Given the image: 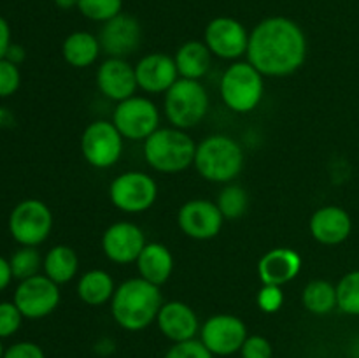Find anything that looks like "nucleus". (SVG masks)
<instances>
[{"label": "nucleus", "instance_id": "obj_21", "mask_svg": "<svg viewBox=\"0 0 359 358\" xmlns=\"http://www.w3.org/2000/svg\"><path fill=\"white\" fill-rule=\"evenodd\" d=\"M302 256L291 248H273L258 262V276L263 284L283 286L300 274Z\"/></svg>", "mask_w": 359, "mask_h": 358}, {"label": "nucleus", "instance_id": "obj_8", "mask_svg": "<svg viewBox=\"0 0 359 358\" xmlns=\"http://www.w3.org/2000/svg\"><path fill=\"white\" fill-rule=\"evenodd\" d=\"M112 123L123 139L146 140L160 128V111L153 100L133 95L118 102L112 112Z\"/></svg>", "mask_w": 359, "mask_h": 358}, {"label": "nucleus", "instance_id": "obj_13", "mask_svg": "<svg viewBox=\"0 0 359 358\" xmlns=\"http://www.w3.org/2000/svg\"><path fill=\"white\" fill-rule=\"evenodd\" d=\"M203 42L214 56L223 60H238L248 53L249 32L241 21L228 16L214 18L205 27Z\"/></svg>", "mask_w": 359, "mask_h": 358}, {"label": "nucleus", "instance_id": "obj_33", "mask_svg": "<svg viewBox=\"0 0 359 358\" xmlns=\"http://www.w3.org/2000/svg\"><path fill=\"white\" fill-rule=\"evenodd\" d=\"M23 314L14 302H0V339L14 336L20 330Z\"/></svg>", "mask_w": 359, "mask_h": 358}, {"label": "nucleus", "instance_id": "obj_27", "mask_svg": "<svg viewBox=\"0 0 359 358\" xmlns=\"http://www.w3.org/2000/svg\"><path fill=\"white\" fill-rule=\"evenodd\" d=\"M302 304L312 314H330L337 309V286L326 279L311 281L302 291Z\"/></svg>", "mask_w": 359, "mask_h": 358}, {"label": "nucleus", "instance_id": "obj_14", "mask_svg": "<svg viewBox=\"0 0 359 358\" xmlns=\"http://www.w3.org/2000/svg\"><path fill=\"white\" fill-rule=\"evenodd\" d=\"M223 221L217 204L205 199L188 200L177 213L179 228L195 241H209L219 235Z\"/></svg>", "mask_w": 359, "mask_h": 358}, {"label": "nucleus", "instance_id": "obj_24", "mask_svg": "<svg viewBox=\"0 0 359 358\" xmlns=\"http://www.w3.org/2000/svg\"><path fill=\"white\" fill-rule=\"evenodd\" d=\"M100 51V41L90 32H74L62 46L63 60L74 69H86L93 65Z\"/></svg>", "mask_w": 359, "mask_h": 358}, {"label": "nucleus", "instance_id": "obj_37", "mask_svg": "<svg viewBox=\"0 0 359 358\" xmlns=\"http://www.w3.org/2000/svg\"><path fill=\"white\" fill-rule=\"evenodd\" d=\"M4 358H46V354L39 344L23 340L7 347Z\"/></svg>", "mask_w": 359, "mask_h": 358}, {"label": "nucleus", "instance_id": "obj_9", "mask_svg": "<svg viewBox=\"0 0 359 358\" xmlns=\"http://www.w3.org/2000/svg\"><path fill=\"white\" fill-rule=\"evenodd\" d=\"M53 230V213L42 200L27 199L18 204L9 216V232L21 246L39 244L49 237Z\"/></svg>", "mask_w": 359, "mask_h": 358}, {"label": "nucleus", "instance_id": "obj_16", "mask_svg": "<svg viewBox=\"0 0 359 358\" xmlns=\"http://www.w3.org/2000/svg\"><path fill=\"white\" fill-rule=\"evenodd\" d=\"M142 39V28L137 18L132 14H118L112 20L105 21L98 41L100 48L109 58H125L137 51Z\"/></svg>", "mask_w": 359, "mask_h": 358}, {"label": "nucleus", "instance_id": "obj_19", "mask_svg": "<svg viewBox=\"0 0 359 358\" xmlns=\"http://www.w3.org/2000/svg\"><path fill=\"white\" fill-rule=\"evenodd\" d=\"M156 325L160 332L172 343L195 339L196 333L200 332L198 316L193 311L191 305L181 300L163 302L156 316Z\"/></svg>", "mask_w": 359, "mask_h": 358}, {"label": "nucleus", "instance_id": "obj_29", "mask_svg": "<svg viewBox=\"0 0 359 358\" xmlns=\"http://www.w3.org/2000/svg\"><path fill=\"white\" fill-rule=\"evenodd\" d=\"M337 309L349 316H359V269L344 274L337 283Z\"/></svg>", "mask_w": 359, "mask_h": 358}, {"label": "nucleus", "instance_id": "obj_35", "mask_svg": "<svg viewBox=\"0 0 359 358\" xmlns=\"http://www.w3.org/2000/svg\"><path fill=\"white\" fill-rule=\"evenodd\" d=\"M238 353H241L242 358H272L273 350L266 337L248 336Z\"/></svg>", "mask_w": 359, "mask_h": 358}, {"label": "nucleus", "instance_id": "obj_1", "mask_svg": "<svg viewBox=\"0 0 359 358\" xmlns=\"http://www.w3.org/2000/svg\"><path fill=\"white\" fill-rule=\"evenodd\" d=\"M245 56L265 77L291 76L307 58V37L290 18H266L249 34Z\"/></svg>", "mask_w": 359, "mask_h": 358}, {"label": "nucleus", "instance_id": "obj_6", "mask_svg": "<svg viewBox=\"0 0 359 358\" xmlns=\"http://www.w3.org/2000/svg\"><path fill=\"white\" fill-rule=\"evenodd\" d=\"M209 93L200 81L179 77L165 93V116L172 126L181 130L198 125L209 112Z\"/></svg>", "mask_w": 359, "mask_h": 358}, {"label": "nucleus", "instance_id": "obj_22", "mask_svg": "<svg viewBox=\"0 0 359 358\" xmlns=\"http://www.w3.org/2000/svg\"><path fill=\"white\" fill-rule=\"evenodd\" d=\"M135 263L139 276L156 286L167 283L174 270V256L161 242H147Z\"/></svg>", "mask_w": 359, "mask_h": 358}, {"label": "nucleus", "instance_id": "obj_11", "mask_svg": "<svg viewBox=\"0 0 359 358\" xmlns=\"http://www.w3.org/2000/svg\"><path fill=\"white\" fill-rule=\"evenodd\" d=\"M60 284L49 279L48 276L28 277L20 281L14 291V304L20 309L23 318L39 319L49 316L60 304Z\"/></svg>", "mask_w": 359, "mask_h": 358}, {"label": "nucleus", "instance_id": "obj_15", "mask_svg": "<svg viewBox=\"0 0 359 358\" xmlns=\"http://www.w3.org/2000/svg\"><path fill=\"white\" fill-rule=\"evenodd\" d=\"M146 244L142 228L132 221H116L102 235L104 255L118 265L135 263Z\"/></svg>", "mask_w": 359, "mask_h": 358}, {"label": "nucleus", "instance_id": "obj_41", "mask_svg": "<svg viewBox=\"0 0 359 358\" xmlns=\"http://www.w3.org/2000/svg\"><path fill=\"white\" fill-rule=\"evenodd\" d=\"M55 4L60 7V9L69 11V9H74V7H77L79 0H55Z\"/></svg>", "mask_w": 359, "mask_h": 358}, {"label": "nucleus", "instance_id": "obj_25", "mask_svg": "<svg viewBox=\"0 0 359 358\" xmlns=\"http://www.w3.org/2000/svg\"><path fill=\"white\" fill-rule=\"evenodd\" d=\"M114 291V279L107 270H88L77 281V297L91 307H98V305L111 302Z\"/></svg>", "mask_w": 359, "mask_h": 358}, {"label": "nucleus", "instance_id": "obj_10", "mask_svg": "<svg viewBox=\"0 0 359 358\" xmlns=\"http://www.w3.org/2000/svg\"><path fill=\"white\" fill-rule=\"evenodd\" d=\"M123 135L114 123L97 119L84 128L81 137V151L91 167L109 168L119 161L123 154Z\"/></svg>", "mask_w": 359, "mask_h": 358}, {"label": "nucleus", "instance_id": "obj_20", "mask_svg": "<svg viewBox=\"0 0 359 358\" xmlns=\"http://www.w3.org/2000/svg\"><path fill=\"white\" fill-rule=\"evenodd\" d=\"M309 230L319 244L337 246L349 239L353 232V220L344 207L325 206L312 214Z\"/></svg>", "mask_w": 359, "mask_h": 358}, {"label": "nucleus", "instance_id": "obj_2", "mask_svg": "<svg viewBox=\"0 0 359 358\" xmlns=\"http://www.w3.org/2000/svg\"><path fill=\"white\" fill-rule=\"evenodd\" d=\"M161 305L163 295L160 286L142 277L126 279L116 288L111 298L112 318L128 332H139L156 321Z\"/></svg>", "mask_w": 359, "mask_h": 358}, {"label": "nucleus", "instance_id": "obj_40", "mask_svg": "<svg viewBox=\"0 0 359 358\" xmlns=\"http://www.w3.org/2000/svg\"><path fill=\"white\" fill-rule=\"evenodd\" d=\"M25 56H27V53H25V49L18 44H11L6 53V60L13 62L14 65H20V63L25 60Z\"/></svg>", "mask_w": 359, "mask_h": 358}, {"label": "nucleus", "instance_id": "obj_7", "mask_svg": "<svg viewBox=\"0 0 359 358\" xmlns=\"http://www.w3.org/2000/svg\"><path fill=\"white\" fill-rule=\"evenodd\" d=\"M109 199L123 213L139 214L151 209L156 202L158 185L146 172H123L112 179L109 186Z\"/></svg>", "mask_w": 359, "mask_h": 358}, {"label": "nucleus", "instance_id": "obj_38", "mask_svg": "<svg viewBox=\"0 0 359 358\" xmlns=\"http://www.w3.org/2000/svg\"><path fill=\"white\" fill-rule=\"evenodd\" d=\"M11 46V28L7 21L0 16V60L6 58V53Z\"/></svg>", "mask_w": 359, "mask_h": 358}, {"label": "nucleus", "instance_id": "obj_43", "mask_svg": "<svg viewBox=\"0 0 359 358\" xmlns=\"http://www.w3.org/2000/svg\"><path fill=\"white\" fill-rule=\"evenodd\" d=\"M4 354H6V350H4L2 339H0V358H4Z\"/></svg>", "mask_w": 359, "mask_h": 358}, {"label": "nucleus", "instance_id": "obj_17", "mask_svg": "<svg viewBox=\"0 0 359 358\" xmlns=\"http://www.w3.org/2000/svg\"><path fill=\"white\" fill-rule=\"evenodd\" d=\"M97 86L105 98L123 102L133 97L139 88L135 77V67L125 58H107L97 70Z\"/></svg>", "mask_w": 359, "mask_h": 358}, {"label": "nucleus", "instance_id": "obj_31", "mask_svg": "<svg viewBox=\"0 0 359 358\" xmlns=\"http://www.w3.org/2000/svg\"><path fill=\"white\" fill-rule=\"evenodd\" d=\"M77 9L91 21H105L112 20L114 16L121 14L123 0H79Z\"/></svg>", "mask_w": 359, "mask_h": 358}, {"label": "nucleus", "instance_id": "obj_18", "mask_svg": "<svg viewBox=\"0 0 359 358\" xmlns=\"http://www.w3.org/2000/svg\"><path fill=\"white\" fill-rule=\"evenodd\" d=\"M137 84L146 93H167L179 79L175 60L165 53L142 56L135 65Z\"/></svg>", "mask_w": 359, "mask_h": 358}, {"label": "nucleus", "instance_id": "obj_34", "mask_svg": "<svg viewBox=\"0 0 359 358\" xmlns=\"http://www.w3.org/2000/svg\"><path fill=\"white\" fill-rule=\"evenodd\" d=\"M21 83V74L18 65L9 60H0V97H11L18 91Z\"/></svg>", "mask_w": 359, "mask_h": 358}, {"label": "nucleus", "instance_id": "obj_26", "mask_svg": "<svg viewBox=\"0 0 359 358\" xmlns=\"http://www.w3.org/2000/svg\"><path fill=\"white\" fill-rule=\"evenodd\" d=\"M44 274L56 284H65L76 277L79 270V258L70 246L58 244L44 256Z\"/></svg>", "mask_w": 359, "mask_h": 358}, {"label": "nucleus", "instance_id": "obj_28", "mask_svg": "<svg viewBox=\"0 0 359 358\" xmlns=\"http://www.w3.org/2000/svg\"><path fill=\"white\" fill-rule=\"evenodd\" d=\"M221 214L224 220H237L248 211L249 207V195L241 185H231L228 183L219 192L216 200Z\"/></svg>", "mask_w": 359, "mask_h": 358}, {"label": "nucleus", "instance_id": "obj_36", "mask_svg": "<svg viewBox=\"0 0 359 358\" xmlns=\"http://www.w3.org/2000/svg\"><path fill=\"white\" fill-rule=\"evenodd\" d=\"M256 302H258V307L262 309L263 312H277L280 307H283L284 302V293L280 290V286H272V284H263L262 290H259L258 297H256Z\"/></svg>", "mask_w": 359, "mask_h": 358}, {"label": "nucleus", "instance_id": "obj_5", "mask_svg": "<svg viewBox=\"0 0 359 358\" xmlns=\"http://www.w3.org/2000/svg\"><path fill=\"white\" fill-rule=\"evenodd\" d=\"M263 74L249 62H235L224 70L219 91L224 105L237 114L255 111L265 93Z\"/></svg>", "mask_w": 359, "mask_h": 358}, {"label": "nucleus", "instance_id": "obj_30", "mask_svg": "<svg viewBox=\"0 0 359 358\" xmlns=\"http://www.w3.org/2000/svg\"><path fill=\"white\" fill-rule=\"evenodd\" d=\"M11 270H13V277L23 281L28 277L37 276L41 267H44V258L41 256V253L37 251V248L34 246H21L9 260Z\"/></svg>", "mask_w": 359, "mask_h": 358}, {"label": "nucleus", "instance_id": "obj_23", "mask_svg": "<svg viewBox=\"0 0 359 358\" xmlns=\"http://www.w3.org/2000/svg\"><path fill=\"white\" fill-rule=\"evenodd\" d=\"M179 77L200 81L207 76L212 65V53L202 41H188L177 49L174 56Z\"/></svg>", "mask_w": 359, "mask_h": 358}, {"label": "nucleus", "instance_id": "obj_12", "mask_svg": "<svg viewBox=\"0 0 359 358\" xmlns=\"http://www.w3.org/2000/svg\"><path fill=\"white\" fill-rule=\"evenodd\" d=\"M248 336V326L235 314H214L200 326V340L214 357L238 353Z\"/></svg>", "mask_w": 359, "mask_h": 358}, {"label": "nucleus", "instance_id": "obj_4", "mask_svg": "<svg viewBox=\"0 0 359 358\" xmlns=\"http://www.w3.org/2000/svg\"><path fill=\"white\" fill-rule=\"evenodd\" d=\"M193 165L207 181L228 185L244 168V151L233 137L214 133L196 144Z\"/></svg>", "mask_w": 359, "mask_h": 358}, {"label": "nucleus", "instance_id": "obj_42", "mask_svg": "<svg viewBox=\"0 0 359 358\" xmlns=\"http://www.w3.org/2000/svg\"><path fill=\"white\" fill-rule=\"evenodd\" d=\"M353 358H359V339L354 343V346H353Z\"/></svg>", "mask_w": 359, "mask_h": 358}, {"label": "nucleus", "instance_id": "obj_39", "mask_svg": "<svg viewBox=\"0 0 359 358\" xmlns=\"http://www.w3.org/2000/svg\"><path fill=\"white\" fill-rule=\"evenodd\" d=\"M11 279H13V270H11L9 260L0 256V291L9 286Z\"/></svg>", "mask_w": 359, "mask_h": 358}, {"label": "nucleus", "instance_id": "obj_32", "mask_svg": "<svg viewBox=\"0 0 359 358\" xmlns=\"http://www.w3.org/2000/svg\"><path fill=\"white\" fill-rule=\"evenodd\" d=\"M165 358H214V354L200 339H189L172 344Z\"/></svg>", "mask_w": 359, "mask_h": 358}, {"label": "nucleus", "instance_id": "obj_3", "mask_svg": "<svg viewBox=\"0 0 359 358\" xmlns=\"http://www.w3.org/2000/svg\"><path fill=\"white\" fill-rule=\"evenodd\" d=\"M196 144L186 130L158 128L144 140V158L151 168L163 174H177L195 164Z\"/></svg>", "mask_w": 359, "mask_h": 358}]
</instances>
